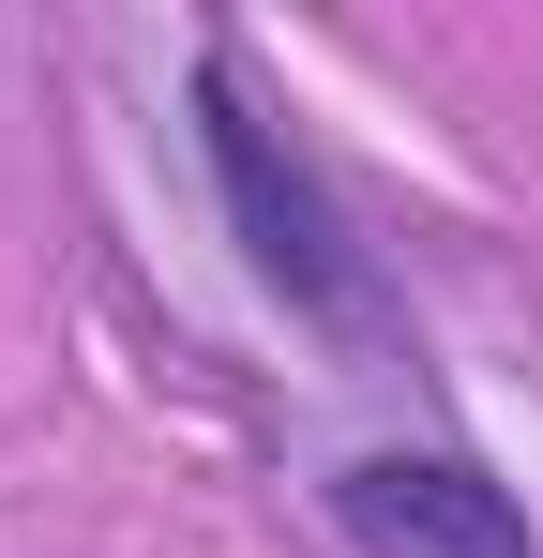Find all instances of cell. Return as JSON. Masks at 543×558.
I'll use <instances>...</instances> for the list:
<instances>
[{
  "label": "cell",
  "mask_w": 543,
  "mask_h": 558,
  "mask_svg": "<svg viewBox=\"0 0 543 558\" xmlns=\"http://www.w3.org/2000/svg\"><path fill=\"white\" fill-rule=\"evenodd\" d=\"M317 513H333V544H348V558H543L529 498H514L483 453H452V438L348 453L333 483H317Z\"/></svg>",
  "instance_id": "cell-2"
},
{
  "label": "cell",
  "mask_w": 543,
  "mask_h": 558,
  "mask_svg": "<svg viewBox=\"0 0 543 558\" xmlns=\"http://www.w3.org/2000/svg\"><path fill=\"white\" fill-rule=\"evenodd\" d=\"M181 121H196V182L227 211V242H242V272L302 317V332H333V348H377L393 332V302H377V257H362L348 196L317 182V151L287 136V106L242 76V46L227 31H196V61H181Z\"/></svg>",
  "instance_id": "cell-1"
}]
</instances>
